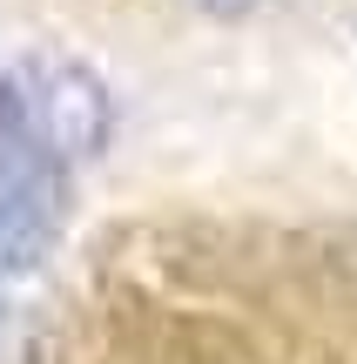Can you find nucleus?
<instances>
[{
	"instance_id": "1",
	"label": "nucleus",
	"mask_w": 357,
	"mask_h": 364,
	"mask_svg": "<svg viewBox=\"0 0 357 364\" xmlns=\"http://www.w3.org/2000/svg\"><path fill=\"white\" fill-rule=\"evenodd\" d=\"M7 88H13V102H21L27 129H34L61 162L94 156V149L108 142V129H115L101 81H94L88 68H75V61H27Z\"/></svg>"
},
{
	"instance_id": "2",
	"label": "nucleus",
	"mask_w": 357,
	"mask_h": 364,
	"mask_svg": "<svg viewBox=\"0 0 357 364\" xmlns=\"http://www.w3.org/2000/svg\"><path fill=\"white\" fill-rule=\"evenodd\" d=\"M189 7H202V14H243V7H256V0H189Z\"/></svg>"
}]
</instances>
